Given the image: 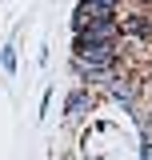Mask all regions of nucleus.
<instances>
[{
	"label": "nucleus",
	"mask_w": 152,
	"mask_h": 160,
	"mask_svg": "<svg viewBox=\"0 0 152 160\" xmlns=\"http://www.w3.org/2000/svg\"><path fill=\"white\" fill-rule=\"evenodd\" d=\"M72 56H84V60H116V64H124V40L72 36Z\"/></svg>",
	"instance_id": "nucleus-1"
},
{
	"label": "nucleus",
	"mask_w": 152,
	"mask_h": 160,
	"mask_svg": "<svg viewBox=\"0 0 152 160\" xmlns=\"http://www.w3.org/2000/svg\"><path fill=\"white\" fill-rule=\"evenodd\" d=\"M124 64H116V60H84V56H72V72L84 84H104V80H112Z\"/></svg>",
	"instance_id": "nucleus-2"
},
{
	"label": "nucleus",
	"mask_w": 152,
	"mask_h": 160,
	"mask_svg": "<svg viewBox=\"0 0 152 160\" xmlns=\"http://www.w3.org/2000/svg\"><path fill=\"white\" fill-rule=\"evenodd\" d=\"M104 88H108V96L120 100L124 108H136V80H128V76H120V72H116L112 80H104Z\"/></svg>",
	"instance_id": "nucleus-3"
},
{
	"label": "nucleus",
	"mask_w": 152,
	"mask_h": 160,
	"mask_svg": "<svg viewBox=\"0 0 152 160\" xmlns=\"http://www.w3.org/2000/svg\"><path fill=\"white\" fill-rule=\"evenodd\" d=\"M64 112H68L72 120L88 116V112H92V92H88V88H76V92H68V100H64Z\"/></svg>",
	"instance_id": "nucleus-4"
},
{
	"label": "nucleus",
	"mask_w": 152,
	"mask_h": 160,
	"mask_svg": "<svg viewBox=\"0 0 152 160\" xmlns=\"http://www.w3.org/2000/svg\"><path fill=\"white\" fill-rule=\"evenodd\" d=\"M4 68H8V72H16V52H12V48H4Z\"/></svg>",
	"instance_id": "nucleus-5"
},
{
	"label": "nucleus",
	"mask_w": 152,
	"mask_h": 160,
	"mask_svg": "<svg viewBox=\"0 0 152 160\" xmlns=\"http://www.w3.org/2000/svg\"><path fill=\"white\" fill-rule=\"evenodd\" d=\"M96 4H108V8H116V12H124V0H96Z\"/></svg>",
	"instance_id": "nucleus-6"
}]
</instances>
